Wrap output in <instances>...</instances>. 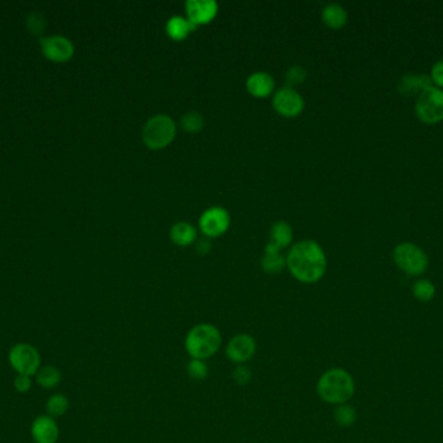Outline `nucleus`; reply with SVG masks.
Returning a JSON list of instances; mask_svg holds the SVG:
<instances>
[{"label":"nucleus","instance_id":"1","mask_svg":"<svg viewBox=\"0 0 443 443\" xmlns=\"http://www.w3.org/2000/svg\"><path fill=\"white\" fill-rule=\"evenodd\" d=\"M287 267L292 276L304 284H315L327 271V256L319 243L306 239L297 242L287 256Z\"/></svg>","mask_w":443,"mask_h":443},{"label":"nucleus","instance_id":"2","mask_svg":"<svg viewBox=\"0 0 443 443\" xmlns=\"http://www.w3.org/2000/svg\"><path fill=\"white\" fill-rule=\"evenodd\" d=\"M316 393L323 402L333 406L345 404L354 395V378L342 368H330L318 380Z\"/></svg>","mask_w":443,"mask_h":443},{"label":"nucleus","instance_id":"3","mask_svg":"<svg viewBox=\"0 0 443 443\" xmlns=\"http://www.w3.org/2000/svg\"><path fill=\"white\" fill-rule=\"evenodd\" d=\"M222 346L220 330L209 322L197 324L187 333L185 347L192 359L206 360L214 356Z\"/></svg>","mask_w":443,"mask_h":443},{"label":"nucleus","instance_id":"4","mask_svg":"<svg viewBox=\"0 0 443 443\" xmlns=\"http://www.w3.org/2000/svg\"><path fill=\"white\" fill-rule=\"evenodd\" d=\"M177 133L175 121L168 115H154L144 123L143 140L149 148L166 147Z\"/></svg>","mask_w":443,"mask_h":443},{"label":"nucleus","instance_id":"5","mask_svg":"<svg viewBox=\"0 0 443 443\" xmlns=\"http://www.w3.org/2000/svg\"><path fill=\"white\" fill-rule=\"evenodd\" d=\"M393 260L397 267L408 276H420L429 265L428 255L418 245L410 242L399 243L393 250Z\"/></svg>","mask_w":443,"mask_h":443},{"label":"nucleus","instance_id":"6","mask_svg":"<svg viewBox=\"0 0 443 443\" xmlns=\"http://www.w3.org/2000/svg\"><path fill=\"white\" fill-rule=\"evenodd\" d=\"M416 115L423 123H439L443 120V90L432 86L423 91L416 99Z\"/></svg>","mask_w":443,"mask_h":443},{"label":"nucleus","instance_id":"7","mask_svg":"<svg viewBox=\"0 0 443 443\" xmlns=\"http://www.w3.org/2000/svg\"><path fill=\"white\" fill-rule=\"evenodd\" d=\"M8 360L17 375L32 377L41 370V353L29 344H17L13 346L9 351Z\"/></svg>","mask_w":443,"mask_h":443},{"label":"nucleus","instance_id":"8","mask_svg":"<svg viewBox=\"0 0 443 443\" xmlns=\"http://www.w3.org/2000/svg\"><path fill=\"white\" fill-rule=\"evenodd\" d=\"M257 351V342L254 336L248 333L236 334L227 344L226 355L230 361L235 364H247L251 360Z\"/></svg>","mask_w":443,"mask_h":443},{"label":"nucleus","instance_id":"9","mask_svg":"<svg viewBox=\"0 0 443 443\" xmlns=\"http://www.w3.org/2000/svg\"><path fill=\"white\" fill-rule=\"evenodd\" d=\"M230 214L223 207H210L200 217V228L208 237H218L230 226Z\"/></svg>","mask_w":443,"mask_h":443},{"label":"nucleus","instance_id":"10","mask_svg":"<svg viewBox=\"0 0 443 443\" xmlns=\"http://www.w3.org/2000/svg\"><path fill=\"white\" fill-rule=\"evenodd\" d=\"M274 107L280 115L293 117L299 115L305 107V102L299 91L287 86L276 91L274 95Z\"/></svg>","mask_w":443,"mask_h":443},{"label":"nucleus","instance_id":"11","mask_svg":"<svg viewBox=\"0 0 443 443\" xmlns=\"http://www.w3.org/2000/svg\"><path fill=\"white\" fill-rule=\"evenodd\" d=\"M43 54L52 61H66L72 58L74 54V46L68 38L61 35H54L49 38H43L41 41Z\"/></svg>","mask_w":443,"mask_h":443},{"label":"nucleus","instance_id":"12","mask_svg":"<svg viewBox=\"0 0 443 443\" xmlns=\"http://www.w3.org/2000/svg\"><path fill=\"white\" fill-rule=\"evenodd\" d=\"M30 433L35 443H56L60 429L56 420L49 415H42L32 421Z\"/></svg>","mask_w":443,"mask_h":443},{"label":"nucleus","instance_id":"13","mask_svg":"<svg viewBox=\"0 0 443 443\" xmlns=\"http://www.w3.org/2000/svg\"><path fill=\"white\" fill-rule=\"evenodd\" d=\"M187 17L197 25L208 24L218 12L216 0H187Z\"/></svg>","mask_w":443,"mask_h":443},{"label":"nucleus","instance_id":"14","mask_svg":"<svg viewBox=\"0 0 443 443\" xmlns=\"http://www.w3.org/2000/svg\"><path fill=\"white\" fill-rule=\"evenodd\" d=\"M433 86V81L425 74H406L398 83V90L406 97L421 94Z\"/></svg>","mask_w":443,"mask_h":443},{"label":"nucleus","instance_id":"15","mask_svg":"<svg viewBox=\"0 0 443 443\" xmlns=\"http://www.w3.org/2000/svg\"><path fill=\"white\" fill-rule=\"evenodd\" d=\"M275 81L273 75L267 72H254L247 80V87L251 95L262 98L274 90Z\"/></svg>","mask_w":443,"mask_h":443},{"label":"nucleus","instance_id":"16","mask_svg":"<svg viewBox=\"0 0 443 443\" xmlns=\"http://www.w3.org/2000/svg\"><path fill=\"white\" fill-rule=\"evenodd\" d=\"M261 265H262V269L268 274H277L287 265V259L282 256L279 247L274 245L273 242H268L265 248V256L262 257Z\"/></svg>","mask_w":443,"mask_h":443},{"label":"nucleus","instance_id":"17","mask_svg":"<svg viewBox=\"0 0 443 443\" xmlns=\"http://www.w3.org/2000/svg\"><path fill=\"white\" fill-rule=\"evenodd\" d=\"M197 26L188 18V17L173 16L170 17L166 23V32L173 40L182 41L189 34L194 32Z\"/></svg>","mask_w":443,"mask_h":443},{"label":"nucleus","instance_id":"18","mask_svg":"<svg viewBox=\"0 0 443 443\" xmlns=\"http://www.w3.org/2000/svg\"><path fill=\"white\" fill-rule=\"evenodd\" d=\"M196 237H197L196 228L189 222H177L170 229V238L179 246H187V245L192 243Z\"/></svg>","mask_w":443,"mask_h":443},{"label":"nucleus","instance_id":"19","mask_svg":"<svg viewBox=\"0 0 443 443\" xmlns=\"http://www.w3.org/2000/svg\"><path fill=\"white\" fill-rule=\"evenodd\" d=\"M322 16L323 21L333 29H339L347 24V9L344 8L339 3L327 4L323 9Z\"/></svg>","mask_w":443,"mask_h":443},{"label":"nucleus","instance_id":"20","mask_svg":"<svg viewBox=\"0 0 443 443\" xmlns=\"http://www.w3.org/2000/svg\"><path fill=\"white\" fill-rule=\"evenodd\" d=\"M61 380H63L61 372L54 365L41 367V370H38L35 375V382L47 390L57 387L60 385Z\"/></svg>","mask_w":443,"mask_h":443},{"label":"nucleus","instance_id":"21","mask_svg":"<svg viewBox=\"0 0 443 443\" xmlns=\"http://www.w3.org/2000/svg\"><path fill=\"white\" fill-rule=\"evenodd\" d=\"M270 242H273L280 250L282 247L288 246L293 239V230L289 224L285 222H275L270 231Z\"/></svg>","mask_w":443,"mask_h":443},{"label":"nucleus","instance_id":"22","mask_svg":"<svg viewBox=\"0 0 443 443\" xmlns=\"http://www.w3.org/2000/svg\"><path fill=\"white\" fill-rule=\"evenodd\" d=\"M69 399L65 396L64 394L51 395L49 398V401L46 403V410H47V415L51 418H60V416H64L65 413L69 410Z\"/></svg>","mask_w":443,"mask_h":443},{"label":"nucleus","instance_id":"23","mask_svg":"<svg viewBox=\"0 0 443 443\" xmlns=\"http://www.w3.org/2000/svg\"><path fill=\"white\" fill-rule=\"evenodd\" d=\"M333 418L339 427H349L354 425V423L356 421V412H355L353 406L345 403V404H339L336 407V410L333 412Z\"/></svg>","mask_w":443,"mask_h":443},{"label":"nucleus","instance_id":"24","mask_svg":"<svg viewBox=\"0 0 443 443\" xmlns=\"http://www.w3.org/2000/svg\"><path fill=\"white\" fill-rule=\"evenodd\" d=\"M412 294L420 302H430L435 296V285L429 279H418L412 286Z\"/></svg>","mask_w":443,"mask_h":443},{"label":"nucleus","instance_id":"25","mask_svg":"<svg viewBox=\"0 0 443 443\" xmlns=\"http://www.w3.org/2000/svg\"><path fill=\"white\" fill-rule=\"evenodd\" d=\"M182 128L188 133H197L204 128V116L200 112L191 111L182 116L180 119Z\"/></svg>","mask_w":443,"mask_h":443},{"label":"nucleus","instance_id":"26","mask_svg":"<svg viewBox=\"0 0 443 443\" xmlns=\"http://www.w3.org/2000/svg\"><path fill=\"white\" fill-rule=\"evenodd\" d=\"M187 373L194 381H205L209 376V368L205 360L191 359L187 365Z\"/></svg>","mask_w":443,"mask_h":443},{"label":"nucleus","instance_id":"27","mask_svg":"<svg viewBox=\"0 0 443 443\" xmlns=\"http://www.w3.org/2000/svg\"><path fill=\"white\" fill-rule=\"evenodd\" d=\"M251 370L249 367H247V364H240L235 368L232 372V378L237 385L245 386L250 384L251 381Z\"/></svg>","mask_w":443,"mask_h":443},{"label":"nucleus","instance_id":"28","mask_svg":"<svg viewBox=\"0 0 443 443\" xmlns=\"http://www.w3.org/2000/svg\"><path fill=\"white\" fill-rule=\"evenodd\" d=\"M305 78H306V71L302 66H292L287 72V81L289 83L290 87L292 85H299L302 83Z\"/></svg>","mask_w":443,"mask_h":443},{"label":"nucleus","instance_id":"29","mask_svg":"<svg viewBox=\"0 0 443 443\" xmlns=\"http://www.w3.org/2000/svg\"><path fill=\"white\" fill-rule=\"evenodd\" d=\"M32 380L30 376H25V375H17L15 378V389L18 393L25 394L32 389Z\"/></svg>","mask_w":443,"mask_h":443},{"label":"nucleus","instance_id":"30","mask_svg":"<svg viewBox=\"0 0 443 443\" xmlns=\"http://www.w3.org/2000/svg\"><path fill=\"white\" fill-rule=\"evenodd\" d=\"M430 78L439 89L443 87V59L442 60H438L433 66V68H432Z\"/></svg>","mask_w":443,"mask_h":443},{"label":"nucleus","instance_id":"31","mask_svg":"<svg viewBox=\"0 0 443 443\" xmlns=\"http://www.w3.org/2000/svg\"><path fill=\"white\" fill-rule=\"evenodd\" d=\"M29 28L32 29V33H42L44 28V21L41 15L32 13V16L29 17Z\"/></svg>","mask_w":443,"mask_h":443},{"label":"nucleus","instance_id":"32","mask_svg":"<svg viewBox=\"0 0 443 443\" xmlns=\"http://www.w3.org/2000/svg\"><path fill=\"white\" fill-rule=\"evenodd\" d=\"M196 248H197V253H199V254H206V253H209L211 245H210V242L208 239L202 238L201 241L197 242Z\"/></svg>","mask_w":443,"mask_h":443}]
</instances>
